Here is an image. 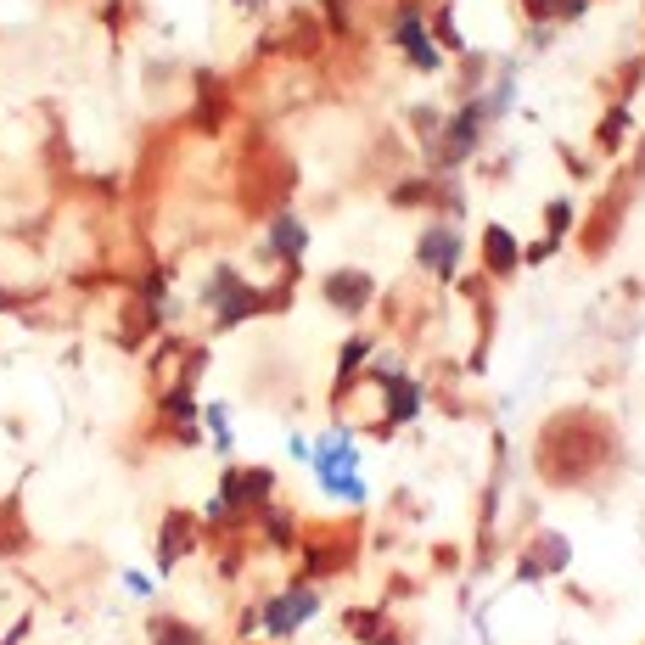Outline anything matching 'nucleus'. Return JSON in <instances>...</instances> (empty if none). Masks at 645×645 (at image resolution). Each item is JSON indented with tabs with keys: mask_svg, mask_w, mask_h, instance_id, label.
Segmentation results:
<instances>
[{
	"mask_svg": "<svg viewBox=\"0 0 645 645\" xmlns=\"http://www.w3.org/2000/svg\"><path fill=\"white\" fill-rule=\"evenodd\" d=\"M270 488H275L270 472H230L214 494V516H236V511H247V505H264Z\"/></svg>",
	"mask_w": 645,
	"mask_h": 645,
	"instance_id": "f257e3e1",
	"label": "nucleus"
},
{
	"mask_svg": "<svg viewBox=\"0 0 645 645\" xmlns=\"http://www.w3.org/2000/svg\"><path fill=\"white\" fill-rule=\"evenodd\" d=\"M315 606H320L315 589H287V595H275V601L264 606V634H270V640H287L303 617H315Z\"/></svg>",
	"mask_w": 645,
	"mask_h": 645,
	"instance_id": "f03ea898",
	"label": "nucleus"
},
{
	"mask_svg": "<svg viewBox=\"0 0 645 645\" xmlns=\"http://www.w3.org/2000/svg\"><path fill=\"white\" fill-rule=\"evenodd\" d=\"M214 309H219V326H242L247 315H258V309H264V292H247L236 275H219Z\"/></svg>",
	"mask_w": 645,
	"mask_h": 645,
	"instance_id": "7ed1b4c3",
	"label": "nucleus"
},
{
	"mask_svg": "<svg viewBox=\"0 0 645 645\" xmlns=\"http://www.w3.org/2000/svg\"><path fill=\"white\" fill-rule=\"evenodd\" d=\"M326 298L343 309V315H359L365 303H371V275H354V270H343V275H331L326 281Z\"/></svg>",
	"mask_w": 645,
	"mask_h": 645,
	"instance_id": "20e7f679",
	"label": "nucleus"
},
{
	"mask_svg": "<svg viewBox=\"0 0 645 645\" xmlns=\"http://www.w3.org/2000/svg\"><path fill=\"white\" fill-rule=\"evenodd\" d=\"M455 258H460V236L455 230H427V236H421V264H427V270H438V275H449L455 270Z\"/></svg>",
	"mask_w": 645,
	"mask_h": 645,
	"instance_id": "39448f33",
	"label": "nucleus"
},
{
	"mask_svg": "<svg viewBox=\"0 0 645 645\" xmlns=\"http://www.w3.org/2000/svg\"><path fill=\"white\" fill-rule=\"evenodd\" d=\"M382 382H387V416H393V421H416V410H421V387H416V382H404V376H393V371H382Z\"/></svg>",
	"mask_w": 645,
	"mask_h": 645,
	"instance_id": "423d86ee",
	"label": "nucleus"
},
{
	"mask_svg": "<svg viewBox=\"0 0 645 645\" xmlns=\"http://www.w3.org/2000/svg\"><path fill=\"white\" fill-rule=\"evenodd\" d=\"M399 40L410 45V62H416V68H438V51H432V40L421 34V17L416 12L399 17Z\"/></svg>",
	"mask_w": 645,
	"mask_h": 645,
	"instance_id": "0eeeda50",
	"label": "nucleus"
},
{
	"mask_svg": "<svg viewBox=\"0 0 645 645\" xmlns=\"http://www.w3.org/2000/svg\"><path fill=\"white\" fill-rule=\"evenodd\" d=\"M270 253H275V258H298V253H303V225H298L292 214H281V219L270 225Z\"/></svg>",
	"mask_w": 645,
	"mask_h": 645,
	"instance_id": "6e6552de",
	"label": "nucleus"
},
{
	"mask_svg": "<svg viewBox=\"0 0 645 645\" xmlns=\"http://www.w3.org/2000/svg\"><path fill=\"white\" fill-rule=\"evenodd\" d=\"M483 253H488V270H500V275H511L516 270V242H511V230H488V242H483Z\"/></svg>",
	"mask_w": 645,
	"mask_h": 645,
	"instance_id": "1a4fd4ad",
	"label": "nucleus"
},
{
	"mask_svg": "<svg viewBox=\"0 0 645 645\" xmlns=\"http://www.w3.org/2000/svg\"><path fill=\"white\" fill-rule=\"evenodd\" d=\"M365 354H371V343H365V337L343 348V382H337V393H343V387L354 382V371H359V365H365Z\"/></svg>",
	"mask_w": 645,
	"mask_h": 645,
	"instance_id": "9d476101",
	"label": "nucleus"
},
{
	"mask_svg": "<svg viewBox=\"0 0 645 645\" xmlns=\"http://www.w3.org/2000/svg\"><path fill=\"white\" fill-rule=\"evenodd\" d=\"M158 645H202V640H197L191 629H163V640H158Z\"/></svg>",
	"mask_w": 645,
	"mask_h": 645,
	"instance_id": "9b49d317",
	"label": "nucleus"
},
{
	"mask_svg": "<svg viewBox=\"0 0 645 645\" xmlns=\"http://www.w3.org/2000/svg\"><path fill=\"white\" fill-rule=\"evenodd\" d=\"M242 6H247V0H242Z\"/></svg>",
	"mask_w": 645,
	"mask_h": 645,
	"instance_id": "f8f14e48",
	"label": "nucleus"
}]
</instances>
